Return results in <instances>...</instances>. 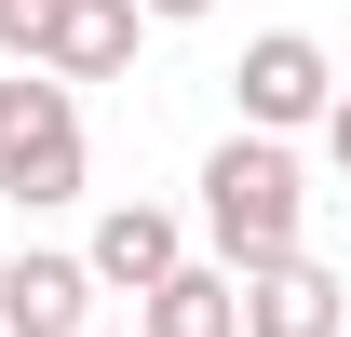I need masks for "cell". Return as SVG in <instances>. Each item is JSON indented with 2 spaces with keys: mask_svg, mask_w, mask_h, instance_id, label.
<instances>
[{
  "mask_svg": "<svg viewBox=\"0 0 351 337\" xmlns=\"http://www.w3.org/2000/svg\"><path fill=\"white\" fill-rule=\"evenodd\" d=\"M189 243H203V229H189L176 203H108V216L82 229V256H95V284H108V297H149L162 270H189Z\"/></svg>",
  "mask_w": 351,
  "mask_h": 337,
  "instance_id": "5b68a950",
  "label": "cell"
},
{
  "mask_svg": "<svg viewBox=\"0 0 351 337\" xmlns=\"http://www.w3.org/2000/svg\"><path fill=\"white\" fill-rule=\"evenodd\" d=\"M189 229H203V256H230V270L298 256V243H311V162H298V135L230 122L217 149H203V203H189Z\"/></svg>",
  "mask_w": 351,
  "mask_h": 337,
  "instance_id": "6da1fadb",
  "label": "cell"
},
{
  "mask_svg": "<svg viewBox=\"0 0 351 337\" xmlns=\"http://www.w3.org/2000/svg\"><path fill=\"white\" fill-rule=\"evenodd\" d=\"M230 108H243L257 135H311L324 108H338V54L311 41V27H257L243 68H230Z\"/></svg>",
  "mask_w": 351,
  "mask_h": 337,
  "instance_id": "3957f363",
  "label": "cell"
},
{
  "mask_svg": "<svg viewBox=\"0 0 351 337\" xmlns=\"http://www.w3.org/2000/svg\"><path fill=\"white\" fill-rule=\"evenodd\" d=\"M135 337H243V270L230 256H189L135 297Z\"/></svg>",
  "mask_w": 351,
  "mask_h": 337,
  "instance_id": "52a82bcc",
  "label": "cell"
},
{
  "mask_svg": "<svg viewBox=\"0 0 351 337\" xmlns=\"http://www.w3.org/2000/svg\"><path fill=\"white\" fill-rule=\"evenodd\" d=\"M135 14H149V27H203L217 0H135Z\"/></svg>",
  "mask_w": 351,
  "mask_h": 337,
  "instance_id": "8fae6325",
  "label": "cell"
},
{
  "mask_svg": "<svg viewBox=\"0 0 351 337\" xmlns=\"http://www.w3.org/2000/svg\"><path fill=\"white\" fill-rule=\"evenodd\" d=\"M243 337H351V284L311 243L270 256V270H243Z\"/></svg>",
  "mask_w": 351,
  "mask_h": 337,
  "instance_id": "8992f818",
  "label": "cell"
},
{
  "mask_svg": "<svg viewBox=\"0 0 351 337\" xmlns=\"http://www.w3.org/2000/svg\"><path fill=\"white\" fill-rule=\"evenodd\" d=\"M54 14H68V0H0V54H14V68H41V41H54Z\"/></svg>",
  "mask_w": 351,
  "mask_h": 337,
  "instance_id": "9c48e42d",
  "label": "cell"
},
{
  "mask_svg": "<svg viewBox=\"0 0 351 337\" xmlns=\"http://www.w3.org/2000/svg\"><path fill=\"white\" fill-rule=\"evenodd\" d=\"M95 337H135V324H95Z\"/></svg>",
  "mask_w": 351,
  "mask_h": 337,
  "instance_id": "7c38bea8",
  "label": "cell"
},
{
  "mask_svg": "<svg viewBox=\"0 0 351 337\" xmlns=\"http://www.w3.org/2000/svg\"><path fill=\"white\" fill-rule=\"evenodd\" d=\"M311 149H324V175H338V189H351V82H338V108L311 122Z\"/></svg>",
  "mask_w": 351,
  "mask_h": 337,
  "instance_id": "30bf717a",
  "label": "cell"
},
{
  "mask_svg": "<svg viewBox=\"0 0 351 337\" xmlns=\"http://www.w3.org/2000/svg\"><path fill=\"white\" fill-rule=\"evenodd\" d=\"M0 203H82V82H54V68H14L0 82Z\"/></svg>",
  "mask_w": 351,
  "mask_h": 337,
  "instance_id": "7a4b0ae2",
  "label": "cell"
},
{
  "mask_svg": "<svg viewBox=\"0 0 351 337\" xmlns=\"http://www.w3.org/2000/svg\"><path fill=\"white\" fill-rule=\"evenodd\" d=\"M135 41H149V14H135V0H68V14H54V41H41V68H54V82H122Z\"/></svg>",
  "mask_w": 351,
  "mask_h": 337,
  "instance_id": "ba28073f",
  "label": "cell"
},
{
  "mask_svg": "<svg viewBox=\"0 0 351 337\" xmlns=\"http://www.w3.org/2000/svg\"><path fill=\"white\" fill-rule=\"evenodd\" d=\"M95 256H0V337H95Z\"/></svg>",
  "mask_w": 351,
  "mask_h": 337,
  "instance_id": "277c9868",
  "label": "cell"
}]
</instances>
